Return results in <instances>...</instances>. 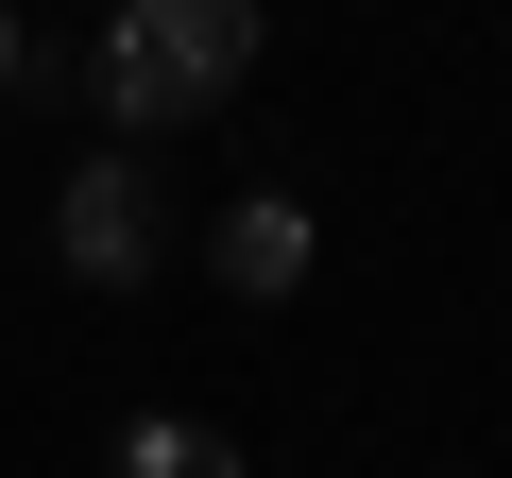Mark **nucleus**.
Masks as SVG:
<instances>
[{"label": "nucleus", "mask_w": 512, "mask_h": 478, "mask_svg": "<svg viewBox=\"0 0 512 478\" xmlns=\"http://www.w3.org/2000/svg\"><path fill=\"white\" fill-rule=\"evenodd\" d=\"M239 69H256V18H239V0H120L103 52H86V86H103L120 137H171V120L239 103Z\"/></svg>", "instance_id": "nucleus-1"}, {"label": "nucleus", "mask_w": 512, "mask_h": 478, "mask_svg": "<svg viewBox=\"0 0 512 478\" xmlns=\"http://www.w3.org/2000/svg\"><path fill=\"white\" fill-rule=\"evenodd\" d=\"M52 257H69L86 291H137V274H154V171H137V154H86V171L52 188Z\"/></svg>", "instance_id": "nucleus-2"}, {"label": "nucleus", "mask_w": 512, "mask_h": 478, "mask_svg": "<svg viewBox=\"0 0 512 478\" xmlns=\"http://www.w3.org/2000/svg\"><path fill=\"white\" fill-rule=\"evenodd\" d=\"M222 291H239V308H291V291H308V205H291V188L222 205Z\"/></svg>", "instance_id": "nucleus-3"}, {"label": "nucleus", "mask_w": 512, "mask_h": 478, "mask_svg": "<svg viewBox=\"0 0 512 478\" xmlns=\"http://www.w3.org/2000/svg\"><path fill=\"white\" fill-rule=\"evenodd\" d=\"M103 478H256V461H239V444H222V427H188V410H137V427H120V461H103Z\"/></svg>", "instance_id": "nucleus-4"}, {"label": "nucleus", "mask_w": 512, "mask_h": 478, "mask_svg": "<svg viewBox=\"0 0 512 478\" xmlns=\"http://www.w3.org/2000/svg\"><path fill=\"white\" fill-rule=\"evenodd\" d=\"M18 69H35V35H18V0H0V86H18Z\"/></svg>", "instance_id": "nucleus-5"}]
</instances>
